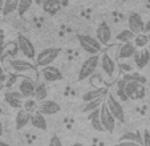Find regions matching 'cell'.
<instances>
[{"label": "cell", "instance_id": "cell-30", "mask_svg": "<svg viewBox=\"0 0 150 146\" xmlns=\"http://www.w3.org/2000/svg\"><path fill=\"white\" fill-rule=\"evenodd\" d=\"M33 0H20L19 1V7H17V12H19V16L23 17L27 12L29 11V8L32 7Z\"/></svg>", "mask_w": 150, "mask_h": 146}, {"label": "cell", "instance_id": "cell-3", "mask_svg": "<svg viewBox=\"0 0 150 146\" xmlns=\"http://www.w3.org/2000/svg\"><path fill=\"white\" fill-rule=\"evenodd\" d=\"M61 53V48H45L41 52H39L36 56V65L40 68L48 67L54 62V60Z\"/></svg>", "mask_w": 150, "mask_h": 146}, {"label": "cell", "instance_id": "cell-23", "mask_svg": "<svg viewBox=\"0 0 150 146\" xmlns=\"http://www.w3.org/2000/svg\"><path fill=\"white\" fill-rule=\"evenodd\" d=\"M134 37H136V33L127 28V29H124V31H121L118 35H117V36H116V41H118V43H121V44H124V43L133 41Z\"/></svg>", "mask_w": 150, "mask_h": 146}, {"label": "cell", "instance_id": "cell-26", "mask_svg": "<svg viewBox=\"0 0 150 146\" xmlns=\"http://www.w3.org/2000/svg\"><path fill=\"white\" fill-rule=\"evenodd\" d=\"M19 1L20 0H6V3H4L3 8H1V11H3V15H11L12 12L17 11V7H19Z\"/></svg>", "mask_w": 150, "mask_h": 146}, {"label": "cell", "instance_id": "cell-33", "mask_svg": "<svg viewBox=\"0 0 150 146\" xmlns=\"http://www.w3.org/2000/svg\"><path fill=\"white\" fill-rule=\"evenodd\" d=\"M89 82H91L92 86L94 88H100V85L104 82V77H102V73L100 72H96L93 73L91 77H89Z\"/></svg>", "mask_w": 150, "mask_h": 146}, {"label": "cell", "instance_id": "cell-37", "mask_svg": "<svg viewBox=\"0 0 150 146\" xmlns=\"http://www.w3.org/2000/svg\"><path fill=\"white\" fill-rule=\"evenodd\" d=\"M116 146H142L138 142H133V141H120L116 143Z\"/></svg>", "mask_w": 150, "mask_h": 146}, {"label": "cell", "instance_id": "cell-21", "mask_svg": "<svg viewBox=\"0 0 150 146\" xmlns=\"http://www.w3.org/2000/svg\"><path fill=\"white\" fill-rule=\"evenodd\" d=\"M100 108H101V106H100ZM100 108L89 113L88 120H89V122H91L92 128H93L94 130L102 133V132H105V129H104V126H102V124H101V118H100Z\"/></svg>", "mask_w": 150, "mask_h": 146}, {"label": "cell", "instance_id": "cell-38", "mask_svg": "<svg viewBox=\"0 0 150 146\" xmlns=\"http://www.w3.org/2000/svg\"><path fill=\"white\" fill-rule=\"evenodd\" d=\"M4 41H6V35L3 29H0V55L4 52Z\"/></svg>", "mask_w": 150, "mask_h": 146}, {"label": "cell", "instance_id": "cell-43", "mask_svg": "<svg viewBox=\"0 0 150 146\" xmlns=\"http://www.w3.org/2000/svg\"><path fill=\"white\" fill-rule=\"evenodd\" d=\"M1 135H3V124L0 122V138H1Z\"/></svg>", "mask_w": 150, "mask_h": 146}, {"label": "cell", "instance_id": "cell-16", "mask_svg": "<svg viewBox=\"0 0 150 146\" xmlns=\"http://www.w3.org/2000/svg\"><path fill=\"white\" fill-rule=\"evenodd\" d=\"M41 7H42V11L45 13L53 16V15L59 13V11L61 9L62 0H42Z\"/></svg>", "mask_w": 150, "mask_h": 146}, {"label": "cell", "instance_id": "cell-13", "mask_svg": "<svg viewBox=\"0 0 150 146\" xmlns=\"http://www.w3.org/2000/svg\"><path fill=\"white\" fill-rule=\"evenodd\" d=\"M35 88H36L35 81H33V80H31V79H27V77L21 79V81L19 82V92L24 96V99L33 97Z\"/></svg>", "mask_w": 150, "mask_h": 146}, {"label": "cell", "instance_id": "cell-8", "mask_svg": "<svg viewBox=\"0 0 150 146\" xmlns=\"http://www.w3.org/2000/svg\"><path fill=\"white\" fill-rule=\"evenodd\" d=\"M127 26H129V29L133 31L136 35L144 33L145 32V23L142 20V17L139 16L136 12H130L129 13V17H127Z\"/></svg>", "mask_w": 150, "mask_h": 146}, {"label": "cell", "instance_id": "cell-1", "mask_svg": "<svg viewBox=\"0 0 150 146\" xmlns=\"http://www.w3.org/2000/svg\"><path fill=\"white\" fill-rule=\"evenodd\" d=\"M77 41H79L80 47L82 48V51H85L89 55H98L102 51V47L104 45L93 36H89V35H77Z\"/></svg>", "mask_w": 150, "mask_h": 146}, {"label": "cell", "instance_id": "cell-36", "mask_svg": "<svg viewBox=\"0 0 150 146\" xmlns=\"http://www.w3.org/2000/svg\"><path fill=\"white\" fill-rule=\"evenodd\" d=\"M48 146H64L61 142V140H60L57 135H53V137L49 140V145Z\"/></svg>", "mask_w": 150, "mask_h": 146}, {"label": "cell", "instance_id": "cell-39", "mask_svg": "<svg viewBox=\"0 0 150 146\" xmlns=\"http://www.w3.org/2000/svg\"><path fill=\"white\" fill-rule=\"evenodd\" d=\"M120 68H121V70L125 73H129V72H133V67L129 64H120Z\"/></svg>", "mask_w": 150, "mask_h": 146}, {"label": "cell", "instance_id": "cell-28", "mask_svg": "<svg viewBox=\"0 0 150 146\" xmlns=\"http://www.w3.org/2000/svg\"><path fill=\"white\" fill-rule=\"evenodd\" d=\"M23 109H25L28 113L33 114V113H35V112H37V109H39V102H37L36 100L33 99V97L25 99V101H24V106H23Z\"/></svg>", "mask_w": 150, "mask_h": 146}, {"label": "cell", "instance_id": "cell-15", "mask_svg": "<svg viewBox=\"0 0 150 146\" xmlns=\"http://www.w3.org/2000/svg\"><path fill=\"white\" fill-rule=\"evenodd\" d=\"M137 52V47L134 45L133 41H129V43H124L121 44V47L118 48V59L120 60H126V59H130L136 55Z\"/></svg>", "mask_w": 150, "mask_h": 146}, {"label": "cell", "instance_id": "cell-44", "mask_svg": "<svg viewBox=\"0 0 150 146\" xmlns=\"http://www.w3.org/2000/svg\"><path fill=\"white\" fill-rule=\"evenodd\" d=\"M69 146H82V143H80V142H76V143H72V145H69Z\"/></svg>", "mask_w": 150, "mask_h": 146}, {"label": "cell", "instance_id": "cell-5", "mask_svg": "<svg viewBox=\"0 0 150 146\" xmlns=\"http://www.w3.org/2000/svg\"><path fill=\"white\" fill-rule=\"evenodd\" d=\"M100 118H101V124H102V126H104L105 132L113 133L114 128H116V118H114V116L112 114V112L109 110L106 102H104V104L101 105V108H100Z\"/></svg>", "mask_w": 150, "mask_h": 146}, {"label": "cell", "instance_id": "cell-7", "mask_svg": "<svg viewBox=\"0 0 150 146\" xmlns=\"http://www.w3.org/2000/svg\"><path fill=\"white\" fill-rule=\"evenodd\" d=\"M4 101L11 108H15V109L19 110L23 109L25 99L19 90H9V92H6V94H4Z\"/></svg>", "mask_w": 150, "mask_h": 146}, {"label": "cell", "instance_id": "cell-29", "mask_svg": "<svg viewBox=\"0 0 150 146\" xmlns=\"http://www.w3.org/2000/svg\"><path fill=\"white\" fill-rule=\"evenodd\" d=\"M125 85H126V82H125L124 79H120L118 81H117V85H116L117 97H118L120 100H122V101H126L127 100L126 94H125Z\"/></svg>", "mask_w": 150, "mask_h": 146}, {"label": "cell", "instance_id": "cell-31", "mask_svg": "<svg viewBox=\"0 0 150 146\" xmlns=\"http://www.w3.org/2000/svg\"><path fill=\"white\" fill-rule=\"evenodd\" d=\"M139 82L138 81H129L125 85V94H126L127 99H133L134 93H136L137 88H138Z\"/></svg>", "mask_w": 150, "mask_h": 146}, {"label": "cell", "instance_id": "cell-35", "mask_svg": "<svg viewBox=\"0 0 150 146\" xmlns=\"http://www.w3.org/2000/svg\"><path fill=\"white\" fill-rule=\"evenodd\" d=\"M142 138H144V146H150V132L149 129H145L142 133Z\"/></svg>", "mask_w": 150, "mask_h": 146}, {"label": "cell", "instance_id": "cell-12", "mask_svg": "<svg viewBox=\"0 0 150 146\" xmlns=\"http://www.w3.org/2000/svg\"><path fill=\"white\" fill-rule=\"evenodd\" d=\"M37 110L44 116H53L60 112V105L53 100H44V101L39 102Z\"/></svg>", "mask_w": 150, "mask_h": 146}, {"label": "cell", "instance_id": "cell-22", "mask_svg": "<svg viewBox=\"0 0 150 146\" xmlns=\"http://www.w3.org/2000/svg\"><path fill=\"white\" fill-rule=\"evenodd\" d=\"M47 96H48V88L44 82L41 84H37L36 88H35V93H33V99L36 100L37 102H41L44 100H47Z\"/></svg>", "mask_w": 150, "mask_h": 146}, {"label": "cell", "instance_id": "cell-27", "mask_svg": "<svg viewBox=\"0 0 150 146\" xmlns=\"http://www.w3.org/2000/svg\"><path fill=\"white\" fill-rule=\"evenodd\" d=\"M102 104H104V97H100V99L93 100V101H91V102H86L85 106H84V109H82V112L84 113H91V112H93V110L98 109Z\"/></svg>", "mask_w": 150, "mask_h": 146}, {"label": "cell", "instance_id": "cell-47", "mask_svg": "<svg viewBox=\"0 0 150 146\" xmlns=\"http://www.w3.org/2000/svg\"><path fill=\"white\" fill-rule=\"evenodd\" d=\"M147 45H149V49H150V36H149V44Z\"/></svg>", "mask_w": 150, "mask_h": 146}, {"label": "cell", "instance_id": "cell-10", "mask_svg": "<svg viewBox=\"0 0 150 146\" xmlns=\"http://www.w3.org/2000/svg\"><path fill=\"white\" fill-rule=\"evenodd\" d=\"M96 39L102 45L109 44V41L112 40V31H110V27L106 24V21L100 23L98 27L96 28Z\"/></svg>", "mask_w": 150, "mask_h": 146}, {"label": "cell", "instance_id": "cell-41", "mask_svg": "<svg viewBox=\"0 0 150 146\" xmlns=\"http://www.w3.org/2000/svg\"><path fill=\"white\" fill-rule=\"evenodd\" d=\"M144 33H146L147 36H150V20H147V21L145 23V32Z\"/></svg>", "mask_w": 150, "mask_h": 146}, {"label": "cell", "instance_id": "cell-46", "mask_svg": "<svg viewBox=\"0 0 150 146\" xmlns=\"http://www.w3.org/2000/svg\"><path fill=\"white\" fill-rule=\"evenodd\" d=\"M1 74H4V70H3V68L0 67V76H1Z\"/></svg>", "mask_w": 150, "mask_h": 146}, {"label": "cell", "instance_id": "cell-20", "mask_svg": "<svg viewBox=\"0 0 150 146\" xmlns=\"http://www.w3.org/2000/svg\"><path fill=\"white\" fill-rule=\"evenodd\" d=\"M31 125L33 128L39 130H47V120H45V116L41 114V113L37 110L31 116Z\"/></svg>", "mask_w": 150, "mask_h": 146}, {"label": "cell", "instance_id": "cell-40", "mask_svg": "<svg viewBox=\"0 0 150 146\" xmlns=\"http://www.w3.org/2000/svg\"><path fill=\"white\" fill-rule=\"evenodd\" d=\"M6 86V74H1L0 76V90Z\"/></svg>", "mask_w": 150, "mask_h": 146}, {"label": "cell", "instance_id": "cell-2", "mask_svg": "<svg viewBox=\"0 0 150 146\" xmlns=\"http://www.w3.org/2000/svg\"><path fill=\"white\" fill-rule=\"evenodd\" d=\"M100 60H101V57L98 55H91L88 59L82 62L81 68H80V72H79L80 81H84L85 79H89L93 73L97 72V68L100 65Z\"/></svg>", "mask_w": 150, "mask_h": 146}, {"label": "cell", "instance_id": "cell-45", "mask_svg": "<svg viewBox=\"0 0 150 146\" xmlns=\"http://www.w3.org/2000/svg\"><path fill=\"white\" fill-rule=\"evenodd\" d=\"M4 3H6V0H0V8H3Z\"/></svg>", "mask_w": 150, "mask_h": 146}, {"label": "cell", "instance_id": "cell-18", "mask_svg": "<svg viewBox=\"0 0 150 146\" xmlns=\"http://www.w3.org/2000/svg\"><path fill=\"white\" fill-rule=\"evenodd\" d=\"M31 113H28L25 109H19L16 113V118H15V124H16V129L21 130L25 128L28 124H31Z\"/></svg>", "mask_w": 150, "mask_h": 146}, {"label": "cell", "instance_id": "cell-19", "mask_svg": "<svg viewBox=\"0 0 150 146\" xmlns=\"http://www.w3.org/2000/svg\"><path fill=\"white\" fill-rule=\"evenodd\" d=\"M134 62L138 69H144L150 61V52L149 49H142V51H137L134 55Z\"/></svg>", "mask_w": 150, "mask_h": 146}, {"label": "cell", "instance_id": "cell-25", "mask_svg": "<svg viewBox=\"0 0 150 146\" xmlns=\"http://www.w3.org/2000/svg\"><path fill=\"white\" fill-rule=\"evenodd\" d=\"M122 79L125 80V82H129V81H138L139 84H142V85L146 82V79H145V77L141 74V73H138V72H129V73H125L124 76H122Z\"/></svg>", "mask_w": 150, "mask_h": 146}, {"label": "cell", "instance_id": "cell-4", "mask_svg": "<svg viewBox=\"0 0 150 146\" xmlns=\"http://www.w3.org/2000/svg\"><path fill=\"white\" fill-rule=\"evenodd\" d=\"M16 43H17V45H19V51L21 52V53H23L27 59H29V60L36 59L37 55H36L35 45H33V43L28 39V37L24 36V35H21V33H19V35H17Z\"/></svg>", "mask_w": 150, "mask_h": 146}, {"label": "cell", "instance_id": "cell-24", "mask_svg": "<svg viewBox=\"0 0 150 146\" xmlns=\"http://www.w3.org/2000/svg\"><path fill=\"white\" fill-rule=\"evenodd\" d=\"M120 141H133V142H138L139 145L144 146V138H142V134L139 132L133 133V132H127L124 133L120 138Z\"/></svg>", "mask_w": 150, "mask_h": 146}, {"label": "cell", "instance_id": "cell-32", "mask_svg": "<svg viewBox=\"0 0 150 146\" xmlns=\"http://www.w3.org/2000/svg\"><path fill=\"white\" fill-rule=\"evenodd\" d=\"M134 45L137 48H145L147 44H149V36L146 33H139V35H136L133 40Z\"/></svg>", "mask_w": 150, "mask_h": 146}, {"label": "cell", "instance_id": "cell-42", "mask_svg": "<svg viewBox=\"0 0 150 146\" xmlns=\"http://www.w3.org/2000/svg\"><path fill=\"white\" fill-rule=\"evenodd\" d=\"M0 146H11V145H8L7 142H4V141H1L0 140Z\"/></svg>", "mask_w": 150, "mask_h": 146}, {"label": "cell", "instance_id": "cell-34", "mask_svg": "<svg viewBox=\"0 0 150 146\" xmlns=\"http://www.w3.org/2000/svg\"><path fill=\"white\" fill-rule=\"evenodd\" d=\"M144 97H145V86L142 84H139L138 88H137V90H136V93H134V96H133V99L141 100V99H144Z\"/></svg>", "mask_w": 150, "mask_h": 146}, {"label": "cell", "instance_id": "cell-9", "mask_svg": "<svg viewBox=\"0 0 150 146\" xmlns=\"http://www.w3.org/2000/svg\"><path fill=\"white\" fill-rule=\"evenodd\" d=\"M100 65H101L102 72H104L106 76L112 77L114 73H116V68H117L116 61H114V59L108 53V52L102 53L101 60H100Z\"/></svg>", "mask_w": 150, "mask_h": 146}, {"label": "cell", "instance_id": "cell-17", "mask_svg": "<svg viewBox=\"0 0 150 146\" xmlns=\"http://www.w3.org/2000/svg\"><path fill=\"white\" fill-rule=\"evenodd\" d=\"M106 93H108V89L105 86L94 88V89L88 90V92H85L84 94H82V101L86 104V102H91V101H93V100L100 99V97H104Z\"/></svg>", "mask_w": 150, "mask_h": 146}, {"label": "cell", "instance_id": "cell-6", "mask_svg": "<svg viewBox=\"0 0 150 146\" xmlns=\"http://www.w3.org/2000/svg\"><path fill=\"white\" fill-rule=\"evenodd\" d=\"M106 105H108L109 110L112 112V114L114 116L117 121L120 122H124L125 121V112L124 108H122L121 102L117 100V97L114 94H108V99H106Z\"/></svg>", "mask_w": 150, "mask_h": 146}, {"label": "cell", "instance_id": "cell-11", "mask_svg": "<svg viewBox=\"0 0 150 146\" xmlns=\"http://www.w3.org/2000/svg\"><path fill=\"white\" fill-rule=\"evenodd\" d=\"M41 74L44 80L48 82H56L62 80V73L59 68L53 67V65H48V67L41 68Z\"/></svg>", "mask_w": 150, "mask_h": 146}, {"label": "cell", "instance_id": "cell-14", "mask_svg": "<svg viewBox=\"0 0 150 146\" xmlns=\"http://www.w3.org/2000/svg\"><path fill=\"white\" fill-rule=\"evenodd\" d=\"M9 65H11V68L16 73H25V72H31V70L35 69L32 62H29L28 60H21V59L11 60Z\"/></svg>", "mask_w": 150, "mask_h": 146}]
</instances>
